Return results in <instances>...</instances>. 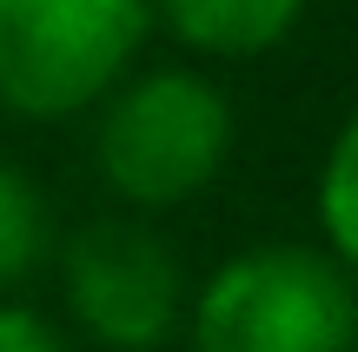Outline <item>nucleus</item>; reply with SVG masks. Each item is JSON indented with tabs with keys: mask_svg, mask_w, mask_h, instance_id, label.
Instances as JSON below:
<instances>
[{
	"mask_svg": "<svg viewBox=\"0 0 358 352\" xmlns=\"http://www.w3.org/2000/svg\"><path fill=\"white\" fill-rule=\"evenodd\" d=\"M239 120L213 73L199 66H146L120 73L100 93L93 120V160L100 180L127 199L133 213L186 206L226 173Z\"/></svg>",
	"mask_w": 358,
	"mask_h": 352,
	"instance_id": "1",
	"label": "nucleus"
},
{
	"mask_svg": "<svg viewBox=\"0 0 358 352\" xmlns=\"http://www.w3.org/2000/svg\"><path fill=\"white\" fill-rule=\"evenodd\" d=\"M192 352H358V279L325 246H252L192 300Z\"/></svg>",
	"mask_w": 358,
	"mask_h": 352,
	"instance_id": "2",
	"label": "nucleus"
},
{
	"mask_svg": "<svg viewBox=\"0 0 358 352\" xmlns=\"http://www.w3.org/2000/svg\"><path fill=\"white\" fill-rule=\"evenodd\" d=\"M146 34L153 0H0V106L40 127L93 113Z\"/></svg>",
	"mask_w": 358,
	"mask_h": 352,
	"instance_id": "3",
	"label": "nucleus"
},
{
	"mask_svg": "<svg viewBox=\"0 0 358 352\" xmlns=\"http://www.w3.org/2000/svg\"><path fill=\"white\" fill-rule=\"evenodd\" d=\"M66 313L106 352H153L179 332L186 273L173 246L140 220H93L60 246Z\"/></svg>",
	"mask_w": 358,
	"mask_h": 352,
	"instance_id": "4",
	"label": "nucleus"
},
{
	"mask_svg": "<svg viewBox=\"0 0 358 352\" xmlns=\"http://www.w3.org/2000/svg\"><path fill=\"white\" fill-rule=\"evenodd\" d=\"M306 0H153V20L199 60H259L292 40Z\"/></svg>",
	"mask_w": 358,
	"mask_h": 352,
	"instance_id": "5",
	"label": "nucleus"
},
{
	"mask_svg": "<svg viewBox=\"0 0 358 352\" xmlns=\"http://www.w3.org/2000/svg\"><path fill=\"white\" fill-rule=\"evenodd\" d=\"M312 206H319L325 253L358 279V106L345 113V127L332 133V146H325V160H319V193H312Z\"/></svg>",
	"mask_w": 358,
	"mask_h": 352,
	"instance_id": "6",
	"label": "nucleus"
},
{
	"mask_svg": "<svg viewBox=\"0 0 358 352\" xmlns=\"http://www.w3.org/2000/svg\"><path fill=\"white\" fill-rule=\"evenodd\" d=\"M47 253H53L47 193H40L20 167L0 160V293H13L40 260H47Z\"/></svg>",
	"mask_w": 358,
	"mask_h": 352,
	"instance_id": "7",
	"label": "nucleus"
},
{
	"mask_svg": "<svg viewBox=\"0 0 358 352\" xmlns=\"http://www.w3.org/2000/svg\"><path fill=\"white\" fill-rule=\"evenodd\" d=\"M0 352H73V346H66L60 332L34 313V306L0 300Z\"/></svg>",
	"mask_w": 358,
	"mask_h": 352,
	"instance_id": "8",
	"label": "nucleus"
}]
</instances>
